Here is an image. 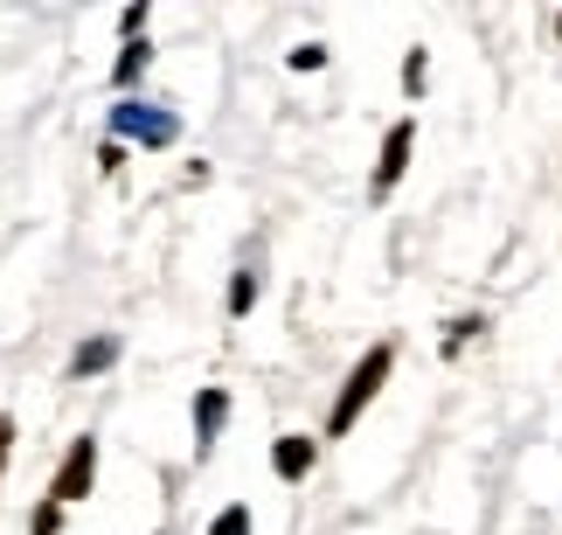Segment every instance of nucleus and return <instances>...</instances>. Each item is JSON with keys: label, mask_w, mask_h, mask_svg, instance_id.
<instances>
[{"label": "nucleus", "mask_w": 562, "mask_h": 535, "mask_svg": "<svg viewBox=\"0 0 562 535\" xmlns=\"http://www.w3.org/2000/svg\"><path fill=\"white\" fill-rule=\"evenodd\" d=\"M389 369H396V348H389V341H382V348H369V355H361V369L348 376V390H340L334 417H327V432H355V417H361V411L375 403V390L389 382Z\"/></svg>", "instance_id": "obj_1"}, {"label": "nucleus", "mask_w": 562, "mask_h": 535, "mask_svg": "<svg viewBox=\"0 0 562 535\" xmlns=\"http://www.w3.org/2000/svg\"><path fill=\"white\" fill-rule=\"evenodd\" d=\"M91 480H98V445H91V438H77L70 453H63L56 480H49V501H56V508H70V501L91 494Z\"/></svg>", "instance_id": "obj_2"}, {"label": "nucleus", "mask_w": 562, "mask_h": 535, "mask_svg": "<svg viewBox=\"0 0 562 535\" xmlns=\"http://www.w3.org/2000/svg\"><path fill=\"white\" fill-rule=\"evenodd\" d=\"M409 140H417V125H396V133H389L382 140V167H375V196H389V188H396L403 181V167H409Z\"/></svg>", "instance_id": "obj_3"}, {"label": "nucleus", "mask_w": 562, "mask_h": 535, "mask_svg": "<svg viewBox=\"0 0 562 535\" xmlns=\"http://www.w3.org/2000/svg\"><path fill=\"white\" fill-rule=\"evenodd\" d=\"M271 466H278V480H306L313 473V438H278Z\"/></svg>", "instance_id": "obj_4"}, {"label": "nucleus", "mask_w": 562, "mask_h": 535, "mask_svg": "<svg viewBox=\"0 0 562 535\" xmlns=\"http://www.w3.org/2000/svg\"><path fill=\"white\" fill-rule=\"evenodd\" d=\"M119 133H133L146 146H167V140H175V125H167V119H146L139 104H125V112H119Z\"/></svg>", "instance_id": "obj_5"}, {"label": "nucleus", "mask_w": 562, "mask_h": 535, "mask_svg": "<svg viewBox=\"0 0 562 535\" xmlns=\"http://www.w3.org/2000/svg\"><path fill=\"white\" fill-rule=\"evenodd\" d=\"M112 355H119V341H91V348H77V376H91V369H112Z\"/></svg>", "instance_id": "obj_6"}, {"label": "nucleus", "mask_w": 562, "mask_h": 535, "mask_svg": "<svg viewBox=\"0 0 562 535\" xmlns=\"http://www.w3.org/2000/svg\"><path fill=\"white\" fill-rule=\"evenodd\" d=\"M209 535H250V508H223V515H215V528Z\"/></svg>", "instance_id": "obj_7"}, {"label": "nucleus", "mask_w": 562, "mask_h": 535, "mask_svg": "<svg viewBox=\"0 0 562 535\" xmlns=\"http://www.w3.org/2000/svg\"><path fill=\"white\" fill-rule=\"evenodd\" d=\"M250 299H257V278H250V271H236V286H229V313H250Z\"/></svg>", "instance_id": "obj_8"}, {"label": "nucleus", "mask_w": 562, "mask_h": 535, "mask_svg": "<svg viewBox=\"0 0 562 535\" xmlns=\"http://www.w3.org/2000/svg\"><path fill=\"white\" fill-rule=\"evenodd\" d=\"M215 424H223V390H202V438H215Z\"/></svg>", "instance_id": "obj_9"}, {"label": "nucleus", "mask_w": 562, "mask_h": 535, "mask_svg": "<svg viewBox=\"0 0 562 535\" xmlns=\"http://www.w3.org/2000/svg\"><path fill=\"white\" fill-rule=\"evenodd\" d=\"M139 70H146V42H133V49H125V56H119V83H133Z\"/></svg>", "instance_id": "obj_10"}, {"label": "nucleus", "mask_w": 562, "mask_h": 535, "mask_svg": "<svg viewBox=\"0 0 562 535\" xmlns=\"http://www.w3.org/2000/svg\"><path fill=\"white\" fill-rule=\"evenodd\" d=\"M319 63H327V49H319V42H306V49H292V70H319Z\"/></svg>", "instance_id": "obj_11"}, {"label": "nucleus", "mask_w": 562, "mask_h": 535, "mask_svg": "<svg viewBox=\"0 0 562 535\" xmlns=\"http://www.w3.org/2000/svg\"><path fill=\"white\" fill-rule=\"evenodd\" d=\"M403 83H409V91H424V49H409V63H403Z\"/></svg>", "instance_id": "obj_12"}, {"label": "nucleus", "mask_w": 562, "mask_h": 535, "mask_svg": "<svg viewBox=\"0 0 562 535\" xmlns=\"http://www.w3.org/2000/svg\"><path fill=\"white\" fill-rule=\"evenodd\" d=\"M8 453H14V424L0 417V487H8Z\"/></svg>", "instance_id": "obj_13"}, {"label": "nucleus", "mask_w": 562, "mask_h": 535, "mask_svg": "<svg viewBox=\"0 0 562 535\" xmlns=\"http://www.w3.org/2000/svg\"><path fill=\"white\" fill-rule=\"evenodd\" d=\"M56 522H63V508L49 501V508H42V515H35V535H56Z\"/></svg>", "instance_id": "obj_14"}]
</instances>
